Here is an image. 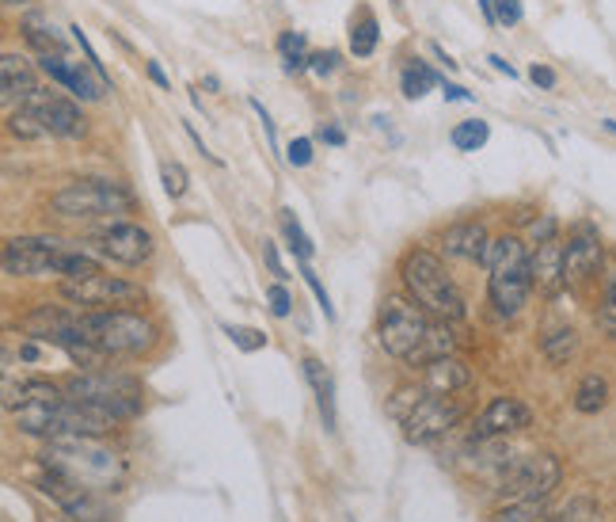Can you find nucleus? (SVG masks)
<instances>
[{
  "instance_id": "20e7f679",
  "label": "nucleus",
  "mask_w": 616,
  "mask_h": 522,
  "mask_svg": "<svg viewBox=\"0 0 616 522\" xmlns=\"http://www.w3.org/2000/svg\"><path fill=\"white\" fill-rule=\"evenodd\" d=\"M488 267V298L498 317H518L533 294V271H529V244L521 236H498L483 259Z\"/></svg>"
},
{
  "instance_id": "a19ab883",
  "label": "nucleus",
  "mask_w": 616,
  "mask_h": 522,
  "mask_svg": "<svg viewBox=\"0 0 616 522\" xmlns=\"http://www.w3.org/2000/svg\"><path fill=\"white\" fill-rule=\"evenodd\" d=\"M521 0H495V20L503 23V27H518L521 23Z\"/></svg>"
},
{
  "instance_id": "f3484780",
  "label": "nucleus",
  "mask_w": 616,
  "mask_h": 522,
  "mask_svg": "<svg viewBox=\"0 0 616 522\" xmlns=\"http://www.w3.org/2000/svg\"><path fill=\"white\" fill-rule=\"evenodd\" d=\"M30 107L38 111L42 126L50 130L53 137H84V111L76 99L61 96V92H50V88H38L35 96L27 99Z\"/></svg>"
},
{
  "instance_id": "4be33fe9",
  "label": "nucleus",
  "mask_w": 616,
  "mask_h": 522,
  "mask_svg": "<svg viewBox=\"0 0 616 522\" xmlns=\"http://www.w3.org/2000/svg\"><path fill=\"white\" fill-rule=\"evenodd\" d=\"M301 366H305L308 386H312V393H316V409H320L323 432H335L338 416H335V381H331V371L320 363V359H312V355H308Z\"/></svg>"
},
{
  "instance_id": "412c9836",
  "label": "nucleus",
  "mask_w": 616,
  "mask_h": 522,
  "mask_svg": "<svg viewBox=\"0 0 616 522\" xmlns=\"http://www.w3.org/2000/svg\"><path fill=\"white\" fill-rule=\"evenodd\" d=\"M0 76H4V107H8V111L15 107V99H20V104H27V99L38 92L35 69H30V61L23 58V53L8 50L4 58H0Z\"/></svg>"
},
{
  "instance_id": "37998d69",
  "label": "nucleus",
  "mask_w": 616,
  "mask_h": 522,
  "mask_svg": "<svg viewBox=\"0 0 616 522\" xmlns=\"http://www.w3.org/2000/svg\"><path fill=\"white\" fill-rule=\"evenodd\" d=\"M279 50L286 53V58H297V53H305V35H301V31H282V35H279Z\"/></svg>"
},
{
  "instance_id": "cd10ccee",
  "label": "nucleus",
  "mask_w": 616,
  "mask_h": 522,
  "mask_svg": "<svg viewBox=\"0 0 616 522\" xmlns=\"http://www.w3.org/2000/svg\"><path fill=\"white\" fill-rule=\"evenodd\" d=\"M449 142L457 145L460 153H476V149H483V145L491 142V126L483 119H465V122H457V126H453Z\"/></svg>"
},
{
  "instance_id": "4c0bfd02",
  "label": "nucleus",
  "mask_w": 616,
  "mask_h": 522,
  "mask_svg": "<svg viewBox=\"0 0 616 522\" xmlns=\"http://www.w3.org/2000/svg\"><path fill=\"white\" fill-rule=\"evenodd\" d=\"M69 31H73V43H76V46H81L84 61H88V65H91V69H96V73H99V76H103V81H111V76H107V69H103V61H99L96 46H91V43H88V35H84V31H81V27H69Z\"/></svg>"
},
{
  "instance_id": "4468645a",
  "label": "nucleus",
  "mask_w": 616,
  "mask_h": 522,
  "mask_svg": "<svg viewBox=\"0 0 616 522\" xmlns=\"http://www.w3.org/2000/svg\"><path fill=\"white\" fill-rule=\"evenodd\" d=\"M605 264V244L590 221H579L564 244V282L567 287H582L590 282Z\"/></svg>"
},
{
  "instance_id": "5701e85b",
  "label": "nucleus",
  "mask_w": 616,
  "mask_h": 522,
  "mask_svg": "<svg viewBox=\"0 0 616 522\" xmlns=\"http://www.w3.org/2000/svg\"><path fill=\"white\" fill-rule=\"evenodd\" d=\"M377 38H381L377 15L369 8H358V15L350 20V53L354 58H369L377 50Z\"/></svg>"
},
{
  "instance_id": "79ce46f5",
  "label": "nucleus",
  "mask_w": 616,
  "mask_h": 522,
  "mask_svg": "<svg viewBox=\"0 0 616 522\" xmlns=\"http://www.w3.org/2000/svg\"><path fill=\"white\" fill-rule=\"evenodd\" d=\"M335 65H338L335 50H323V53H312V58H308V69H312L316 76H331L335 73Z\"/></svg>"
},
{
  "instance_id": "dca6fc26",
  "label": "nucleus",
  "mask_w": 616,
  "mask_h": 522,
  "mask_svg": "<svg viewBox=\"0 0 616 522\" xmlns=\"http://www.w3.org/2000/svg\"><path fill=\"white\" fill-rule=\"evenodd\" d=\"M533 424V412L518 401V397H495L488 409L480 412V420L472 424V439H506V435H518Z\"/></svg>"
},
{
  "instance_id": "bb28decb",
  "label": "nucleus",
  "mask_w": 616,
  "mask_h": 522,
  "mask_svg": "<svg viewBox=\"0 0 616 522\" xmlns=\"http://www.w3.org/2000/svg\"><path fill=\"white\" fill-rule=\"evenodd\" d=\"M8 134L20 137V142H38V137H46L50 130L42 126V119H38V111L30 104H20V111H8Z\"/></svg>"
},
{
  "instance_id": "de8ad7c7",
  "label": "nucleus",
  "mask_w": 616,
  "mask_h": 522,
  "mask_svg": "<svg viewBox=\"0 0 616 522\" xmlns=\"http://www.w3.org/2000/svg\"><path fill=\"white\" fill-rule=\"evenodd\" d=\"M320 142L328 145H346V134L338 126H320Z\"/></svg>"
},
{
  "instance_id": "2f4dec72",
  "label": "nucleus",
  "mask_w": 616,
  "mask_h": 522,
  "mask_svg": "<svg viewBox=\"0 0 616 522\" xmlns=\"http://www.w3.org/2000/svg\"><path fill=\"white\" fill-rule=\"evenodd\" d=\"M491 522H549V511H544V500L533 503H506L503 511H495Z\"/></svg>"
},
{
  "instance_id": "c85d7f7f",
  "label": "nucleus",
  "mask_w": 616,
  "mask_h": 522,
  "mask_svg": "<svg viewBox=\"0 0 616 522\" xmlns=\"http://www.w3.org/2000/svg\"><path fill=\"white\" fill-rule=\"evenodd\" d=\"M23 38L35 46L38 58H42V53H65V38H61L58 31L50 27V23L27 20V23H23Z\"/></svg>"
},
{
  "instance_id": "c756f323",
  "label": "nucleus",
  "mask_w": 616,
  "mask_h": 522,
  "mask_svg": "<svg viewBox=\"0 0 616 522\" xmlns=\"http://www.w3.org/2000/svg\"><path fill=\"white\" fill-rule=\"evenodd\" d=\"M282 233H286V241H289V252H294L297 259H312V241L305 236V229H301V221H297V214L294 210H282Z\"/></svg>"
},
{
  "instance_id": "f257e3e1",
  "label": "nucleus",
  "mask_w": 616,
  "mask_h": 522,
  "mask_svg": "<svg viewBox=\"0 0 616 522\" xmlns=\"http://www.w3.org/2000/svg\"><path fill=\"white\" fill-rule=\"evenodd\" d=\"M377 340L392 359L407 366H427L442 355H457V336L449 320H438L407 298H389L377 325Z\"/></svg>"
},
{
  "instance_id": "e433bc0d",
  "label": "nucleus",
  "mask_w": 616,
  "mask_h": 522,
  "mask_svg": "<svg viewBox=\"0 0 616 522\" xmlns=\"http://www.w3.org/2000/svg\"><path fill=\"white\" fill-rule=\"evenodd\" d=\"M225 336L236 343L241 351H259L267 343L263 332H256V328H241V325H225Z\"/></svg>"
},
{
  "instance_id": "603ef678",
  "label": "nucleus",
  "mask_w": 616,
  "mask_h": 522,
  "mask_svg": "<svg viewBox=\"0 0 616 522\" xmlns=\"http://www.w3.org/2000/svg\"><path fill=\"white\" fill-rule=\"evenodd\" d=\"M202 84H206V88H210V92H218V88H221L218 76H202Z\"/></svg>"
},
{
  "instance_id": "39448f33",
  "label": "nucleus",
  "mask_w": 616,
  "mask_h": 522,
  "mask_svg": "<svg viewBox=\"0 0 616 522\" xmlns=\"http://www.w3.org/2000/svg\"><path fill=\"white\" fill-rule=\"evenodd\" d=\"M399 279L404 290L411 294V302H419L430 317L438 320H460L465 317V294L453 282V275L445 271V264L427 248H411L399 264Z\"/></svg>"
},
{
  "instance_id": "a211bd4d",
  "label": "nucleus",
  "mask_w": 616,
  "mask_h": 522,
  "mask_svg": "<svg viewBox=\"0 0 616 522\" xmlns=\"http://www.w3.org/2000/svg\"><path fill=\"white\" fill-rule=\"evenodd\" d=\"M442 248H445V256H453V259L483 264V259H488V252H491L488 226H483V221H457V226L445 229Z\"/></svg>"
},
{
  "instance_id": "49530a36",
  "label": "nucleus",
  "mask_w": 616,
  "mask_h": 522,
  "mask_svg": "<svg viewBox=\"0 0 616 522\" xmlns=\"http://www.w3.org/2000/svg\"><path fill=\"white\" fill-rule=\"evenodd\" d=\"M438 88H442V96L449 99V104H468V99H472V92H465L460 84H453V81H442Z\"/></svg>"
},
{
  "instance_id": "58836bf2",
  "label": "nucleus",
  "mask_w": 616,
  "mask_h": 522,
  "mask_svg": "<svg viewBox=\"0 0 616 522\" xmlns=\"http://www.w3.org/2000/svg\"><path fill=\"white\" fill-rule=\"evenodd\" d=\"M267 302H271V313H274V317H289V309H294V298H289V290L282 287V282L267 287Z\"/></svg>"
},
{
  "instance_id": "c03bdc74",
  "label": "nucleus",
  "mask_w": 616,
  "mask_h": 522,
  "mask_svg": "<svg viewBox=\"0 0 616 522\" xmlns=\"http://www.w3.org/2000/svg\"><path fill=\"white\" fill-rule=\"evenodd\" d=\"M263 259H267V267H271V275L274 279H286V267H282V259H279V248H274L271 241H263Z\"/></svg>"
},
{
  "instance_id": "9b49d317",
  "label": "nucleus",
  "mask_w": 616,
  "mask_h": 522,
  "mask_svg": "<svg viewBox=\"0 0 616 522\" xmlns=\"http://www.w3.org/2000/svg\"><path fill=\"white\" fill-rule=\"evenodd\" d=\"M460 416H465V404L460 401L442 397V393H422L419 404H415L404 420V439L415 442V447H427V442L449 435L453 427L460 424Z\"/></svg>"
},
{
  "instance_id": "0eeeda50",
  "label": "nucleus",
  "mask_w": 616,
  "mask_h": 522,
  "mask_svg": "<svg viewBox=\"0 0 616 522\" xmlns=\"http://www.w3.org/2000/svg\"><path fill=\"white\" fill-rule=\"evenodd\" d=\"M61 389H65L73 401L96 404V409L111 412V416H119V420H134L137 412L145 409L141 386H137L130 374L111 371V366H99V371L76 374V378H69Z\"/></svg>"
},
{
  "instance_id": "c9c22d12",
  "label": "nucleus",
  "mask_w": 616,
  "mask_h": 522,
  "mask_svg": "<svg viewBox=\"0 0 616 522\" xmlns=\"http://www.w3.org/2000/svg\"><path fill=\"white\" fill-rule=\"evenodd\" d=\"M552 236H559V221L552 218V214H541V218L529 226V236H526V244L529 248H537V244H544V241H552Z\"/></svg>"
},
{
  "instance_id": "5fc2aeb1",
  "label": "nucleus",
  "mask_w": 616,
  "mask_h": 522,
  "mask_svg": "<svg viewBox=\"0 0 616 522\" xmlns=\"http://www.w3.org/2000/svg\"><path fill=\"white\" fill-rule=\"evenodd\" d=\"M61 522H73V519H69V515H65V519H61Z\"/></svg>"
},
{
  "instance_id": "f704fd0d",
  "label": "nucleus",
  "mask_w": 616,
  "mask_h": 522,
  "mask_svg": "<svg viewBox=\"0 0 616 522\" xmlns=\"http://www.w3.org/2000/svg\"><path fill=\"white\" fill-rule=\"evenodd\" d=\"M301 264V275H305V282H308V290H312V298L320 302V309H323V317L328 320H335V305H331V298H328V290H323V282H320V275L308 267V259H297Z\"/></svg>"
},
{
  "instance_id": "8fccbe9b",
  "label": "nucleus",
  "mask_w": 616,
  "mask_h": 522,
  "mask_svg": "<svg viewBox=\"0 0 616 522\" xmlns=\"http://www.w3.org/2000/svg\"><path fill=\"white\" fill-rule=\"evenodd\" d=\"M488 61H491V69H495V73H503V76H518V69H514L506 58H498V53H491Z\"/></svg>"
},
{
  "instance_id": "7ed1b4c3",
  "label": "nucleus",
  "mask_w": 616,
  "mask_h": 522,
  "mask_svg": "<svg viewBox=\"0 0 616 522\" xmlns=\"http://www.w3.org/2000/svg\"><path fill=\"white\" fill-rule=\"evenodd\" d=\"M76 336L107 359H134L157 348L160 328L149 313L137 309H81Z\"/></svg>"
},
{
  "instance_id": "aec40b11",
  "label": "nucleus",
  "mask_w": 616,
  "mask_h": 522,
  "mask_svg": "<svg viewBox=\"0 0 616 522\" xmlns=\"http://www.w3.org/2000/svg\"><path fill=\"white\" fill-rule=\"evenodd\" d=\"M472 381V371L460 355H442L434 363L422 366V389L427 393H442V397H453Z\"/></svg>"
},
{
  "instance_id": "1a4fd4ad",
  "label": "nucleus",
  "mask_w": 616,
  "mask_h": 522,
  "mask_svg": "<svg viewBox=\"0 0 616 522\" xmlns=\"http://www.w3.org/2000/svg\"><path fill=\"white\" fill-rule=\"evenodd\" d=\"M61 298L76 309H126V305L145 302V290L130 279H119V275L96 271L88 279H65Z\"/></svg>"
},
{
  "instance_id": "2eb2a0df",
  "label": "nucleus",
  "mask_w": 616,
  "mask_h": 522,
  "mask_svg": "<svg viewBox=\"0 0 616 522\" xmlns=\"http://www.w3.org/2000/svg\"><path fill=\"white\" fill-rule=\"evenodd\" d=\"M38 69H42L53 84L73 92L76 99H84V104H96V99H103V92L111 88V81H103L88 61H84V65L81 61H65V53H42Z\"/></svg>"
},
{
  "instance_id": "f8f14e48",
  "label": "nucleus",
  "mask_w": 616,
  "mask_h": 522,
  "mask_svg": "<svg viewBox=\"0 0 616 522\" xmlns=\"http://www.w3.org/2000/svg\"><path fill=\"white\" fill-rule=\"evenodd\" d=\"M69 244L53 241V236H12L4 244V275L12 279H42V275H58L61 252Z\"/></svg>"
},
{
  "instance_id": "393cba45",
  "label": "nucleus",
  "mask_w": 616,
  "mask_h": 522,
  "mask_svg": "<svg viewBox=\"0 0 616 522\" xmlns=\"http://www.w3.org/2000/svg\"><path fill=\"white\" fill-rule=\"evenodd\" d=\"M605 404H609V381H605L602 374H587V378L579 381V389H575V409H579L582 416H594Z\"/></svg>"
},
{
  "instance_id": "6ab92c4d",
  "label": "nucleus",
  "mask_w": 616,
  "mask_h": 522,
  "mask_svg": "<svg viewBox=\"0 0 616 522\" xmlns=\"http://www.w3.org/2000/svg\"><path fill=\"white\" fill-rule=\"evenodd\" d=\"M529 271H533V287L541 290V294H559V287H567L564 282V241L552 236V241L537 244V248L529 252Z\"/></svg>"
},
{
  "instance_id": "423d86ee",
  "label": "nucleus",
  "mask_w": 616,
  "mask_h": 522,
  "mask_svg": "<svg viewBox=\"0 0 616 522\" xmlns=\"http://www.w3.org/2000/svg\"><path fill=\"white\" fill-rule=\"evenodd\" d=\"M134 210V195L119 180H73L50 195V214L65 221H96L119 218Z\"/></svg>"
},
{
  "instance_id": "6e6552de",
  "label": "nucleus",
  "mask_w": 616,
  "mask_h": 522,
  "mask_svg": "<svg viewBox=\"0 0 616 522\" xmlns=\"http://www.w3.org/2000/svg\"><path fill=\"white\" fill-rule=\"evenodd\" d=\"M564 481V465L556 454H526L510 462V470L498 477V500L503 503H533L549 500Z\"/></svg>"
},
{
  "instance_id": "6e6d98bb",
  "label": "nucleus",
  "mask_w": 616,
  "mask_h": 522,
  "mask_svg": "<svg viewBox=\"0 0 616 522\" xmlns=\"http://www.w3.org/2000/svg\"><path fill=\"white\" fill-rule=\"evenodd\" d=\"M350 522H354V519H350Z\"/></svg>"
},
{
  "instance_id": "09e8293b",
  "label": "nucleus",
  "mask_w": 616,
  "mask_h": 522,
  "mask_svg": "<svg viewBox=\"0 0 616 522\" xmlns=\"http://www.w3.org/2000/svg\"><path fill=\"white\" fill-rule=\"evenodd\" d=\"M145 69H149L152 84H160V88H172V81H168V73H164V69H160V61H149V65H145Z\"/></svg>"
},
{
  "instance_id": "9d476101",
  "label": "nucleus",
  "mask_w": 616,
  "mask_h": 522,
  "mask_svg": "<svg viewBox=\"0 0 616 522\" xmlns=\"http://www.w3.org/2000/svg\"><path fill=\"white\" fill-rule=\"evenodd\" d=\"M91 252H99L103 259H111V264H122V267H141L152 259V252H157V241H152V233L145 226H137V221H111V226H103L96 236H91Z\"/></svg>"
},
{
  "instance_id": "3c124183",
  "label": "nucleus",
  "mask_w": 616,
  "mask_h": 522,
  "mask_svg": "<svg viewBox=\"0 0 616 522\" xmlns=\"http://www.w3.org/2000/svg\"><path fill=\"white\" fill-rule=\"evenodd\" d=\"M480 12H483V20H488V23H498L495 20V0H480Z\"/></svg>"
},
{
  "instance_id": "a18cd8bd",
  "label": "nucleus",
  "mask_w": 616,
  "mask_h": 522,
  "mask_svg": "<svg viewBox=\"0 0 616 522\" xmlns=\"http://www.w3.org/2000/svg\"><path fill=\"white\" fill-rule=\"evenodd\" d=\"M529 76H533L537 88H556V69H549V65H533V69H529Z\"/></svg>"
},
{
  "instance_id": "ddd939ff",
  "label": "nucleus",
  "mask_w": 616,
  "mask_h": 522,
  "mask_svg": "<svg viewBox=\"0 0 616 522\" xmlns=\"http://www.w3.org/2000/svg\"><path fill=\"white\" fill-rule=\"evenodd\" d=\"M35 488L46 496V500L58 503V508L65 511V515L73 519V522H103L107 519L103 503H99V493L73 485L69 477H61V473L46 470V465H42V473H38Z\"/></svg>"
},
{
  "instance_id": "7c9ffc66",
  "label": "nucleus",
  "mask_w": 616,
  "mask_h": 522,
  "mask_svg": "<svg viewBox=\"0 0 616 522\" xmlns=\"http://www.w3.org/2000/svg\"><path fill=\"white\" fill-rule=\"evenodd\" d=\"M549 522H602V508L590 496H575L564 511H556Z\"/></svg>"
},
{
  "instance_id": "72a5a7b5",
  "label": "nucleus",
  "mask_w": 616,
  "mask_h": 522,
  "mask_svg": "<svg viewBox=\"0 0 616 522\" xmlns=\"http://www.w3.org/2000/svg\"><path fill=\"white\" fill-rule=\"evenodd\" d=\"M597 328H602L609 340H616V271L605 282V294H602V309H597Z\"/></svg>"
},
{
  "instance_id": "473e14b6",
  "label": "nucleus",
  "mask_w": 616,
  "mask_h": 522,
  "mask_svg": "<svg viewBox=\"0 0 616 522\" xmlns=\"http://www.w3.org/2000/svg\"><path fill=\"white\" fill-rule=\"evenodd\" d=\"M160 183H164L168 198H183V195H187V187H190V175H187V168H183L180 160H164V165H160Z\"/></svg>"
},
{
  "instance_id": "f03ea898",
  "label": "nucleus",
  "mask_w": 616,
  "mask_h": 522,
  "mask_svg": "<svg viewBox=\"0 0 616 522\" xmlns=\"http://www.w3.org/2000/svg\"><path fill=\"white\" fill-rule=\"evenodd\" d=\"M38 462L99 496L122 493V485L130 477L122 454L107 447L103 435H53V439H46Z\"/></svg>"
},
{
  "instance_id": "ea45409f",
  "label": "nucleus",
  "mask_w": 616,
  "mask_h": 522,
  "mask_svg": "<svg viewBox=\"0 0 616 522\" xmlns=\"http://www.w3.org/2000/svg\"><path fill=\"white\" fill-rule=\"evenodd\" d=\"M286 160L294 168L312 165V137H294V142H289V149H286Z\"/></svg>"
},
{
  "instance_id": "864d4df0",
  "label": "nucleus",
  "mask_w": 616,
  "mask_h": 522,
  "mask_svg": "<svg viewBox=\"0 0 616 522\" xmlns=\"http://www.w3.org/2000/svg\"><path fill=\"white\" fill-rule=\"evenodd\" d=\"M605 130H609V134H616V122H613V119H605Z\"/></svg>"
},
{
  "instance_id": "a878e982",
  "label": "nucleus",
  "mask_w": 616,
  "mask_h": 522,
  "mask_svg": "<svg viewBox=\"0 0 616 522\" xmlns=\"http://www.w3.org/2000/svg\"><path fill=\"white\" fill-rule=\"evenodd\" d=\"M541 351L552 366H567L575 355H579V332L575 328H556L541 340Z\"/></svg>"
},
{
  "instance_id": "b1692460",
  "label": "nucleus",
  "mask_w": 616,
  "mask_h": 522,
  "mask_svg": "<svg viewBox=\"0 0 616 522\" xmlns=\"http://www.w3.org/2000/svg\"><path fill=\"white\" fill-rule=\"evenodd\" d=\"M438 84H442V76H438L434 69H430L427 61H419V58L407 61V65H404V76H399V88H404L407 99H422L427 92H434Z\"/></svg>"
}]
</instances>
